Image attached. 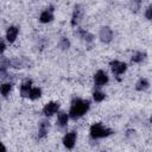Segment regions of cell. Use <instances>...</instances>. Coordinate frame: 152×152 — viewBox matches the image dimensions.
Instances as JSON below:
<instances>
[{
  "mask_svg": "<svg viewBox=\"0 0 152 152\" xmlns=\"http://www.w3.org/2000/svg\"><path fill=\"white\" fill-rule=\"evenodd\" d=\"M90 108V102L88 100H82V99H74L70 106L69 115L72 120H77L81 116H83Z\"/></svg>",
  "mask_w": 152,
  "mask_h": 152,
  "instance_id": "1",
  "label": "cell"
},
{
  "mask_svg": "<svg viewBox=\"0 0 152 152\" xmlns=\"http://www.w3.org/2000/svg\"><path fill=\"white\" fill-rule=\"evenodd\" d=\"M113 133V131L108 127H104L102 124L97 122V124H93L90 126V137L93 139H101V138H106L109 137Z\"/></svg>",
  "mask_w": 152,
  "mask_h": 152,
  "instance_id": "2",
  "label": "cell"
},
{
  "mask_svg": "<svg viewBox=\"0 0 152 152\" xmlns=\"http://www.w3.org/2000/svg\"><path fill=\"white\" fill-rule=\"evenodd\" d=\"M109 66H110L113 74H114L118 78H119V76L122 75V74L126 71V69H127V64L124 63V62H120V61H112V62L109 63Z\"/></svg>",
  "mask_w": 152,
  "mask_h": 152,
  "instance_id": "3",
  "label": "cell"
},
{
  "mask_svg": "<svg viewBox=\"0 0 152 152\" xmlns=\"http://www.w3.org/2000/svg\"><path fill=\"white\" fill-rule=\"evenodd\" d=\"M107 82H108V76L103 70H99V71L95 72V75H94V84H95L96 88L103 87Z\"/></svg>",
  "mask_w": 152,
  "mask_h": 152,
  "instance_id": "4",
  "label": "cell"
},
{
  "mask_svg": "<svg viewBox=\"0 0 152 152\" xmlns=\"http://www.w3.org/2000/svg\"><path fill=\"white\" fill-rule=\"evenodd\" d=\"M76 138H77V133L75 131H71L69 133H66L63 138V145L68 148V150H71L74 148L75 146V142H76Z\"/></svg>",
  "mask_w": 152,
  "mask_h": 152,
  "instance_id": "5",
  "label": "cell"
},
{
  "mask_svg": "<svg viewBox=\"0 0 152 152\" xmlns=\"http://www.w3.org/2000/svg\"><path fill=\"white\" fill-rule=\"evenodd\" d=\"M52 19H53V6L45 8L39 15V21L43 24L50 23V21H52Z\"/></svg>",
  "mask_w": 152,
  "mask_h": 152,
  "instance_id": "6",
  "label": "cell"
},
{
  "mask_svg": "<svg viewBox=\"0 0 152 152\" xmlns=\"http://www.w3.org/2000/svg\"><path fill=\"white\" fill-rule=\"evenodd\" d=\"M59 109V103L58 102H49L44 106L43 108V114L45 116H51L53 115L55 113H57Z\"/></svg>",
  "mask_w": 152,
  "mask_h": 152,
  "instance_id": "7",
  "label": "cell"
},
{
  "mask_svg": "<svg viewBox=\"0 0 152 152\" xmlns=\"http://www.w3.org/2000/svg\"><path fill=\"white\" fill-rule=\"evenodd\" d=\"M99 36H100V39H101L103 43H109V42H112V39H113V31H112L110 27L103 26V27H101Z\"/></svg>",
  "mask_w": 152,
  "mask_h": 152,
  "instance_id": "8",
  "label": "cell"
},
{
  "mask_svg": "<svg viewBox=\"0 0 152 152\" xmlns=\"http://www.w3.org/2000/svg\"><path fill=\"white\" fill-rule=\"evenodd\" d=\"M82 15H83V8H82V6L81 5H76L75 8H74L72 17H71V25L72 26H76L80 23Z\"/></svg>",
  "mask_w": 152,
  "mask_h": 152,
  "instance_id": "9",
  "label": "cell"
},
{
  "mask_svg": "<svg viewBox=\"0 0 152 152\" xmlns=\"http://www.w3.org/2000/svg\"><path fill=\"white\" fill-rule=\"evenodd\" d=\"M50 129V124L48 120H43L39 124V129H38V139H43L44 137L48 135Z\"/></svg>",
  "mask_w": 152,
  "mask_h": 152,
  "instance_id": "10",
  "label": "cell"
},
{
  "mask_svg": "<svg viewBox=\"0 0 152 152\" xmlns=\"http://www.w3.org/2000/svg\"><path fill=\"white\" fill-rule=\"evenodd\" d=\"M32 89V80H25L20 86V94L23 97H28V93Z\"/></svg>",
  "mask_w": 152,
  "mask_h": 152,
  "instance_id": "11",
  "label": "cell"
},
{
  "mask_svg": "<svg viewBox=\"0 0 152 152\" xmlns=\"http://www.w3.org/2000/svg\"><path fill=\"white\" fill-rule=\"evenodd\" d=\"M19 33V28L17 26H10L6 31V38L10 43H13L17 39V36Z\"/></svg>",
  "mask_w": 152,
  "mask_h": 152,
  "instance_id": "12",
  "label": "cell"
},
{
  "mask_svg": "<svg viewBox=\"0 0 152 152\" xmlns=\"http://www.w3.org/2000/svg\"><path fill=\"white\" fill-rule=\"evenodd\" d=\"M68 120H69V115L66 113H64V112H61L58 114V116H57V126H58V128H61V129L65 128L66 125H68Z\"/></svg>",
  "mask_w": 152,
  "mask_h": 152,
  "instance_id": "13",
  "label": "cell"
},
{
  "mask_svg": "<svg viewBox=\"0 0 152 152\" xmlns=\"http://www.w3.org/2000/svg\"><path fill=\"white\" fill-rule=\"evenodd\" d=\"M8 66H10V59L6 57H0V76H1V78L7 76Z\"/></svg>",
  "mask_w": 152,
  "mask_h": 152,
  "instance_id": "14",
  "label": "cell"
},
{
  "mask_svg": "<svg viewBox=\"0 0 152 152\" xmlns=\"http://www.w3.org/2000/svg\"><path fill=\"white\" fill-rule=\"evenodd\" d=\"M148 87H150V82H148L146 78H140V80L137 82V84H135V89H137L138 91H144V90H146Z\"/></svg>",
  "mask_w": 152,
  "mask_h": 152,
  "instance_id": "15",
  "label": "cell"
},
{
  "mask_svg": "<svg viewBox=\"0 0 152 152\" xmlns=\"http://www.w3.org/2000/svg\"><path fill=\"white\" fill-rule=\"evenodd\" d=\"M77 34H78L83 40H86L87 43H90V42L94 40V36H93L91 33H89L88 31H84V30H82V28L77 31Z\"/></svg>",
  "mask_w": 152,
  "mask_h": 152,
  "instance_id": "16",
  "label": "cell"
},
{
  "mask_svg": "<svg viewBox=\"0 0 152 152\" xmlns=\"http://www.w3.org/2000/svg\"><path fill=\"white\" fill-rule=\"evenodd\" d=\"M40 95H42V89L38 88V87H34V88L32 87V89H31L30 93H28V99L36 100V99H39Z\"/></svg>",
  "mask_w": 152,
  "mask_h": 152,
  "instance_id": "17",
  "label": "cell"
},
{
  "mask_svg": "<svg viewBox=\"0 0 152 152\" xmlns=\"http://www.w3.org/2000/svg\"><path fill=\"white\" fill-rule=\"evenodd\" d=\"M145 58H146V53L145 52H141V51H138V52H135L132 56V62L133 63H141Z\"/></svg>",
  "mask_w": 152,
  "mask_h": 152,
  "instance_id": "18",
  "label": "cell"
},
{
  "mask_svg": "<svg viewBox=\"0 0 152 152\" xmlns=\"http://www.w3.org/2000/svg\"><path fill=\"white\" fill-rule=\"evenodd\" d=\"M11 89H12V83H2L1 86H0V94L2 95V96H7L8 94H10V91H11Z\"/></svg>",
  "mask_w": 152,
  "mask_h": 152,
  "instance_id": "19",
  "label": "cell"
},
{
  "mask_svg": "<svg viewBox=\"0 0 152 152\" xmlns=\"http://www.w3.org/2000/svg\"><path fill=\"white\" fill-rule=\"evenodd\" d=\"M93 97H94V101L95 102H101V101H103L104 100V97H106V95H104V93H102L101 90H95L94 93H93Z\"/></svg>",
  "mask_w": 152,
  "mask_h": 152,
  "instance_id": "20",
  "label": "cell"
},
{
  "mask_svg": "<svg viewBox=\"0 0 152 152\" xmlns=\"http://www.w3.org/2000/svg\"><path fill=\"white\" fill-rule=\"evenodd\" d=\"M59 46L63 49V50H65V49H68L69 46H70V42H69V39L68 38H62L61 39V42H59Z\"/></svg>",
  "mask_w": 152,
  "mask_h": 152,
  "instance_id": "21",
  "label": "cell"
},
{
  "mask_svg": "<svg viewBox=\"0 0 152 152\" xmlns=\"http://www.w3.org/2000/svg\"><path fill=\"white\" fill-rule=\"evenodd\" d=\"M145 15H146V18H147L148 20L152 19V5H150V6L146 8V13H145Z\"/></svg>",
  "mask_w": 152,
  "mask_h": 152,
  "instance_id": "22",
  "label": "cell"
},
{
  "mask_svg": "<svg viewBox=\"0 0 152 152\" xmlns=\"http://www.w3.org/2000/svg\"><path fill=\"white\" fill-rule=\"evenodd\" d=\"M5 49H6V44H5V42L2 40V38H0V55L5 51Z\"/></svg>",
  "mask_w": 152,
  "mask_h": 152,
  "instance_id": "23",
  "label": "cell"
},
{
  "mask_svg": "<svg viewBox=\"0 0 152 152\" xmlns=\"http://www.w3.org/2000/svg\"><path fill=\"white\" fill-rule=\"evenodd\" d=\"M0 152H6V147L4 146L2 142H0Z\"/></svg>",
  "mask_w": 152,
  "mask_h": 152,
  "instance_id": "24",
  "label": "cell"
},
{
  "mask_svg": "<svg viewBox=\"0 0 152 152\" xmlns=\"http://www.w3.org/2000/svg\"><path fill=\"white\" fill-rule=\"evenodd\" d=\"M102 152H106V151H102Z\"/></svg>",
  "mask_w": 152,
  "mask_h": 152,
  "instance_id": "25",
  "label": "cell"
}]
</instances>
